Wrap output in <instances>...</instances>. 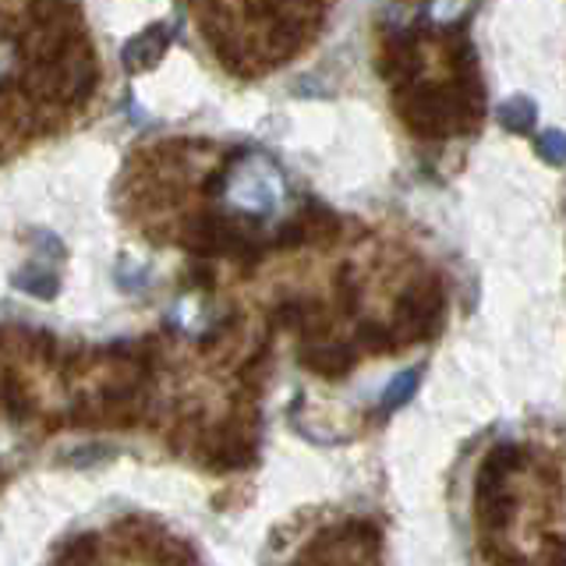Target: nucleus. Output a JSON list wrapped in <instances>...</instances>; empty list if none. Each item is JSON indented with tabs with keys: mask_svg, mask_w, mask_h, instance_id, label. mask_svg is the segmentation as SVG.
<instances>
[{
	"mask_svg": "<svg viewBox=\"0 0 566 566\" xmlns=\"http://www.w3.org/2000/svg\"><path fill=\"white\" fill-rule=\"evenodd\" d=\"M527 464V450L521 442H495L485 453L474 478V521L485 538L506 535V527L517 517V492L513 474Z\"/></svg>",
	"mask_w": 566,
	"mask_h": 566,
	"instance_id": "nucleus-1",
	"label": "nucleus"
},
{
	"mask_svg": "<svg viewBox=\"0 0 566 566\" xmlns=\"http://www.w3.org/2000/svg\"><path fill=\"white\" fill-rule=\"evenodd\" d=\"M400 120L407 124V132L424 142H442L457 132V99L453 88L447 85H432V82H418L403 93H389Z\"/></svg>",
	"mask_w": 566,
	"mask_h": 566,
	"instance_id": "nucleus-2",
	"label": "nucleus"
},
{
	"mask_svg": "<svg viewBox=\"0 0 566 566\" xmlns=\"http://www.w3.org/2000/svg\"><path fill=\"white\" fill-rule=\"evenodd\" d=\"M442 308H447V291H442L439 276L415 280L411 287L400 291L394 323H389L400 340V350L418 340H432V333L442 323Z\"/></svg>",
	"mask_w": 566,
	"mask_h": 566,
	"instance_id": "nucleus-3",
	"label": "nucleus"
},
{
	"mask_svg": "<svg viewBox=\"0 0 566 566\" xmlns=\"http://www.w3.org/2000/svg\"><path fill=\"white\" fill-rule=\"evenodd\" d=\"M297 365L308 368L318 379L336 382L358 368V347L347 340H308L297 347Z\"/></svg>",
	"mask_w": 566,
	"mask_h": 566,
	"instance_id": "nucleus-4",
	"label": "nucleus"
},
{
	"mask_svg": "<svg viewBox=\"0 0 566 566\" xmlns=\"http://www.w3.org/2000/svg\"><path fill=\"white\" fill-rule=\"evenodd\" d=\"M177 35V22H153L149 29H142L138 35H132L120 50V61L128 75H138V71H149L164 61V53L170 50Z\"/></svg>",
	"mask_w": 566,
	"mask_h": 566,
	"instance_id": "nucleus-5",
	"label": "nucleus"
},
{
	"mask_svg": "<svg viewBox=\"0 0 566 566\" xmlns=\"http://www.w3.org/2000/svg\"><path fill=\"white\" fill-rule=\"evenodd\" d=\"M418 386H421V365L397 371V376L386 382L382 397H379V407H376V421H382V418H389V415H397L400 407L411 403V400H415V394H418Z\"/></svg>",
	"mask_w": 566,
	"mask_h": 566,
	"instance_id": "nucleus-6",
	"label": "nucleus"
},
{
	"mask_svg": "<svg viewBox=\"0 0 566 566\" xmlns=\"http://www.w3.org/2000/svg\"><path fill=\"white\" fill-rule=\"evenodd\" d=\"M354 347L365 350L368 358H386V354H400V340L394 326L379 323V318H365V323H358V329H354Z\"/></svg>",
	"mask_w": 566,
	"mask_h": 566,
	"instance_id": "nucleus-7",
	"label": "nucleus"
},
{
	"mask_svg": "<svg viewBox=\"0 0 566 566\" xmlns=\"http://www.w3.org/2000/svg\"><path fill=\"white\" fill-rule=\"evenodd\" d=\"M14 287H18V291H25V294H32V297H40V301H53V297L61 294V276L53 273L50 265L29 262L25 270H18Z\"/></svg>",
	"mask_w": 566,
	"mask_h": 566,
	"instance_id": "nucleus-8",
	"label": "nucleus"
},
{
	"mask_svg": "<svg viewBox=\"0 0 566 566\" xmlns=\"http://www.w3.org/2000/svg\"><path fill=\"white\" fill-rule=\"evenodd\" d=\"M495 117H500V124L510 135H531L535 132V120H538V106L527 96H513L500 106V114Z\"/></svg>",
	"mask_w": 566,
	"mask_h": 566,
	"instance_id": "nucleus-9",
	"label": "nucleus"
},
{
	"mask_svg": "<svg viewBox=\"0 0 566 566\" xmlns=\"http://www.w3.org/2000/svg\"><path fill=\"white\" fill-rule=\"evenodd\" d=\"M308 315H312V301H305V297H283L280 305L270 312V323H273V326H280V329L305 333Z\"/></svg>",
	"mask_w": 566,
	"mask_h": 566,
	"instance_id": "nucleus-10",
	"label": "nucleus"
},
{
	"mask_svg": "<svg viewBox=\"0 0 566 566\" xmlns=\"http://www.w3.org/2000/svg\"><path fill=\"white\" fill-rule=\"evenodd\" d=\"M333 301L336 308H340V315H354L361 305V283L354 280V265H340V273H336L333 280Z\"/></svg>",
	"mask_w": 566,
	"mask_h": 566,
	"instance_id": "nucleus-11",
	"label": "nucleus"
},
{
	"mask_svg": "<svg viewBox=\"0 0 566 566\" xmlns=\"http://www.w3.org/2000/svg\"><path fill=\"white\" fill-rule=\"evenodd\" d=\"M96 542L99 538L93 535V531H82V535H75L61 548L53 566H93L96 563Z\"/></svg>",
	"mask_w": 566,
	"mask_h": 566,
	"instance_id": "nucleus-12",
	"label": "nucleus"
},
{
	"mask_svg": "<svg viewBox=\"0 0 566 566\" xmlns=\"http://www.w3.org/2000/svg\"><path fill=\"white\" fill-rule=\"evenodd\" d=\"M4 415H8L11 421H22V418L32 415V400H29V394H25V386L18 382V376H14V368H11V365L4 368Z\"/></svg>",
	"mask_w": 566,
	"mask_h": 566,
	"instance_id": "nucleus-13",
	"label": "nucleus"
},
{
	"mask_svg": "<svg viewBox=\"0 0 566 566\" xmlns=\"http://www.w3.org/2000/svg\"><path fill=\"white\" fill-rule=\"evenodd\" d=\"M114 457V447H103V442H85V447H75L61 457V464L67 468H96L103 460Z\"/></svg>",
	"mask_w": 566,
	"mask_h": 566,
	"instance_id": "nucleus-14",
	"label": "nucleus"
},
{
	"mask_svg": "<svg viewBox=\"0 0 566 566\" xmlns=\"http://www.w3.org/2000/svg\"><path fill=\"white\" fill-rule=\"evenodd\" d=\"M535 153L545 159V164H553V167H563L566 164V132H556V128H548L535 138Z\"/></svg>",
	"mask_w": 566,
	"mask_h": 566,
	"instance_id": "nucleus-15",
	"label": "nucleus"
},
{
	"mask_svg": "<svg viewBox=\"0 0 566 566\" xmlns=\"http://www.w3.org/2000/svg\"><path fill=\"white\" fill-rule=\"evenodd\" d=\"M185 287H191V291H212V287H217V262L195 259V265H188V270H185Z\"/></svg>",
	"mask_w": 566,
	"mask_h": 566,
	"instance_id": "nucleus-16",
	"label": "nucleus"
},
{
	"mask_svg": "<svg viewBox=\"0 0 566 566\" xmlns=\"http://www.w3.org/2000/svg\"><path fill=\"white\" fill-rule=\"evenodd\" d=\"M291 566H318V563H305V559H297V563H291Z\"/></svg>",
	"mask_w": 566,
	"mask_h": 566,
	"instance_id": "nucleus-17",
	"label": "nucleus"
}]
</instances>
